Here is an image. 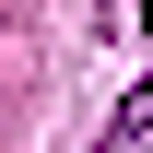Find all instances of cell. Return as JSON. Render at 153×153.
Segmentation results:
<instances>
[{"instance_id":"cell-1","label":"cell","mask_w":153,"mask_h":153,"mask_svg":"<svg viewBox=\"0 0 153 153\" xmlns=\"http://www.w3.org/2000/svg\"><path fill=\"white\" fill-rule=\"evenodd\" d=\"M106 153H153V82H141V94L106 118Z\"/></svg>"}]
</instances>
